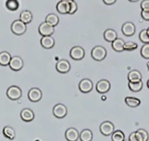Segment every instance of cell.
Segmentation results:
<instances>
[{"instance_id":"37","label":"cell","mask_w":149,"mask_h":141,"mask_svg":"<svg viewBox=\"0 0 149 141\" xmlns=\"http://www.w3.org/2000/svg\"><path fill=\"white\" fill-rule=\"evenodd\" d=\"M141 16L144 20L149 21V11L148 10H142Z\"/></svg>"},{"instance_id":"8","label":"cell","mask_w":149,"mask_h":141,"mask_svg":"<svg viewBox=\"0 0 149 141\" xmlns=\"http://www.w3.org/2000/svg\"><path fill=\"white\" fill-rule=\"evenodd\" d=\"M42 92L40 88L38 87H32L31 89H29V93H28V98L30 102H40L42 98Z\"/></svg>"},{"instance_id":"13","label":"cell","mask_w":149,"mask_h":141,"mask_svg":"<svg viewBox=\"0 0 149 141\" xmlns=\"http://www.w3.org/2000/svg\"><path fill=\"white\" fill-rule=\"evenodd\" d=\"M56 70L60 73H67L70 70V64L67 60H60L56 63Z\"/></svg>"},{"instance_id":"16","label":"cell","mask_w":149,"mask_h":141,"mask_svg":"<svg viewBox=\"0 0 149 141\" xmlns=\"http://www.w3.org/2000/svg\"><path fill=\"white\" fill-rule=\"evenodd\" d=\"M40 45L44 49H51L54 46V39L51 36H42L40 40Z\"/></svg>"},{"instance_id":"39","label":"cell","mask_w":149,"mask_h":141,"mask_svg":"<svg viewBox=\"0 0 149 141\" xmlns=\"http://www.w3.org/2000/svg\"><path fill=\"white\" fill-rule=\"evenodd\" d=\"M130 2H132V3H135V2H137V1H139V0H129Z\"/></svg>"},{"instance_id":"14","label":"cell","mask_w":149,"mask_h":141,"mask_svg":"<svg viewBox=\"0 0 149 141\" xmlns=\"http://www.w3.org/2000/svg\"><path fill=\"white\" fill-rule=\"evenodd\" d=\"M122 31L126 36H132L136 32V26L132 22H126L122 27Z\"/></svg>"},{"instance_id":"4","label":"cell","mask_w":149,"mask_h":141,"mask_svg":"<svg viewBox=\"0 0 149 141\" xmlns=\"http://www.w3.org/2000/svg\"><path fill=\"white\" fill-rule=\"evenodd\" d=\"M100 132L104 136H109L113 134L115 131V126L114 124L110 121H104L100 125Z\"/></svg>"},{"instance_id":"11","label":"cell","mask_w":149,"mask_h":141,"mask_svg":"<svg viewBox=\"0 0 149 141\" xmlns=\"http://www.w3.org/2000/svg\"><path fill=\"white\" fill-rule=\"evenodd\" d=\"M79 89L83 93H89L93 89V82L88 78L82 79L79 83Z\"/></svg>"},{"instance_id":"35","label":"cell","mask_w":149,"mask_h":141,"mask_svg":"<svg viewBox=\"0 0 149 141\" xmlns=\"http://www.w3.org/2000/svg\"><path fill=\"white\" fill-rule=\"evenodd\" d=\"M136 131H137L139 134H141V136H142V140L148 141L149 135H148V133L147 132V130H145V129H143V128H139V129H137Z\"/></svg>"},{"instance_id":"2","label":"cell","mask_w":149,"mask_h":141,"mask_svg":"<svg viewBox=\"0 0 149 141\" xmlns=\"http://www.w3.org/2000/svg\"><path fill=\"white\" fill-rule=\"evenodd\" d=\"M27 26L26 24L20 20H14L11 25V31L16 35H22L26 32Z\"/></svg>"},{"instance_id":"40","label":"cell","mask_w":149,"mask_h":141,"mask_svg":"<svg viewBox=\"0 0 149 141\" xmlns=\"http://www.w3.org/2000/svg\"><path fill=\"white\" fill-rule=\"evenodd\" d=\"M147 86H148V87L149 88V79H148V82H147Z\"/></svg>"},{"instance_id":"43","label":"cell","mask_w":149,"mask_h":141,"mask_svg":"<svg viewBox=\"0 0 149 141\" xmlns=\"http://www.w3.org/2000/svg\"><path fill=\"white\" fill-rule=\"evenodd\" d=\"M62 1H67V2H70V1H71V0H62Z\"/></svg>"},{"instance_id":"29","label":"cell","mask_w":149,"mask_h":141,"mask_svg":"<svg viewBox=\"0 0 149 141\" xmlns=\"http://www.w3.org/2000/svg\"><path fill=\"white\" fill-rule=\"evenodd\" d=\"M125 134L121 130H116L111 134V140L112 141H124Z\"/></svg>"},{"instance_id":"41","label":"cell","mask_w":149,"mask_h":141,"mask_svg":"<svg viewBox=\"0 0 149 141\" xmlns=\"http://www.w3.org/2000/svg\"><path fill=\"white\" fill-rule=\"evenodd\" d=\"M147 67H148V72H149V61L148 62V64H147Z\"/></svg>"},{"instance_id":"45","label":"cell","mask_w":149,"mask_h":141,"mask_svg":"<svg viewBox=\"0 0 149 141\" xmlns=\"http://www.w3.org/2000/svg\"><path fill=\"white\" fill-rule=\"evenodd\" d=\"M148 29V34H149V27L148 28V29Z\"/></svg>"},{"instance_id":"27","label":"cell","mask_w":149,"mask_h":141,"mask_svg":"<svg viewBox=\"0 0 149 141\" xmlns=\"http://www.w3.org/2000/svg\"><path fill=\"white\" fill-rule=\"evenodd\" d=\"M142 87H143V83H142V81H136V82H132V81H129L128 82L129 89L132 92H134V93L140 92L142 89Z\"/></svg>"},{"instance_id":"25","label":"cell","mask_w":149,"mask_h":141,"mask_svg":"<svg viewBox=\"0 0 149 141\" xmlns=\"http://www.w3.org/2000/svg\"><path fill=\"white\" fill-rule=\"evenodd\" d=\"M125 102L128 107H136L141 104V100L133 97H127L125 98Z\"/></svg>"},{"instance_id":"20","label":"cell","mask_w":149,"mask_h":141,"mask_svg":"<svg viewBox=\"0 0 149 141\" xmlns=\"http://www.w3.org/2000/svg\"><path fill=\"white\" fill-rule=\"evenodd\" d=\"M104 39L108 42H113L117 39V33L112 29H107L104 32Z\"/></svg>"},{"instance_id":"21","label":"cell","mask_w":149,"mask_h":141,"mask_svg":"<svg viewBox=\"0 0 149 141\" xmlns=\"http://www.w3.org/2000/svg\"><path fill=\"white\" fill-rule=\"evenodd\" d=\"M124 46H125V41L122 39H120V38H117L113 42H111L112 49L116 51H117V52L123 51H124Z\"/></svg>"},{"instance_id":"31","label":"cell","mask_w":149,"mask_h":141,"mask_svg":"<svg viewBox=\"0 0 149 141\" xmlns=\"http://www.w3.org/2000/svg\"><path fill=\"white\" fill-rule=\"evenodd\" d=\"M141 55L145 59L149 60V43L144 44L141 48Z\"/></svg>"},{"instance_id":"33","label":"cell","mask_w":149,"mask_h":141,"mask_svg":"<svg viewBox=\"0 0 149 141\" xmlns=\"http://www.w3.org/2000/svg\"><path fill=\"white\" fill-rule=\"evenodd\" d=\"M129 140L130 141H143L142 140V136L137 131L133 132L129 135Z\"/></svg>"},{"instance_id":"3","label":"cell","mask_w":149,"mask_h":141,"mask_svg":"<svg viewBox=\"0 0 149 141\" xmlns=\"http://www.w3.org/2000/svg\"><path fill=\"white\" fill-rule=\"evenodd\" d=\"M7 97L10 100H19L22 97V90L18 86H10L7 89Z\"/></svg>"},{"instance_id":"32","label":"cell","mask_w":149,"mask_h":141,"mask_svg":"<svg viewBox=\"0 0 149 141\" xmlns=\"http://www.w3.org/2000/svg\"><path fill=\"white\" fill-rule=\"evenodd\" d=\"M137 48V44L133 42V41H127L125 42V46H124V51H131L136 50Z\"/></svg>"},{"instance_id":"38","label":"cell","mask_w":149,"mask_h":141,"mask_svg":"<svg viewBox=\"0 0 149 141\" xmlns=\"http://www.w3.org/2000/svg\"><path fill=\"white\" fill-rule=\"evenodd\" d=\"M103 2L107 5H111L113 4H115L116 2V0H103Z\"/></svg>"},{"instance_id":"15","label":"cell","mask_w":149,"mask_h":141,"mask_svg":"<svg viewBox=\"0 0 149 141\" xmlns=\"http://www.w3.org/2000/svg\"><path fill=\"white\" fill-rule=\"evenodd\" d=\"M20 118L24 122H31L34 120V113L30 108H24L20 112Z\"/></svg>"},{"instance_id":"26","label":"cell","mask_w":149,"mask_h":141,"mask_svg":"<svg viewBox=\"0 0 149 141\" xmlns=\"http://www.w3.org/2000/svg\"><path fill=\"white\" fill-rule=\"evenodd\" d=\"M45 21L50 24L51 25H53L54 27H55L60 22V19L59 17L55 14V13H49L46 18H45Z\"/></svg>"},{"instance_id":"7","label":"cell","mask_w":149,"mask_h":141,"mask_svg":"<svg viewBox=\"0 0 149 141\" xmlns=\"http://www.w3.org/2000/svg\"><path fill=\"white\" fill-rule=\"evenodd\" d=\"M53 114L57 119H63L67 115V107L62 103H58L53 107Z\"/></svg>"},{"instance_id":"12","label":"cell","mask_w":149,"mask_h":141,"mask_svg":"<svg viewBox=\"0 0 149 141\" xmlns=\"http://www.w3.org/2000/svg\"><path fill=\"white\" fill-rule=\"evenodd\" d=\"M65 137L67 141H77L80 139V134L75 128H69L65 133Z\"/></svg>"},{"instance_id":"10","label":"cell","mask_w":149,"mask_h":141,"mask_svg":"<svg viewBox=\"0 0 149 141\" xmlns=\"http://www.w3.org/2000/svg\"><path fill=\"white\" fill-rule=\"evenodd\" d=\"M95 89H96L98 93H107V92H109V90L111 89V83H110V81L108 80H106V79L100 80L96 83Z\"/></svg>"},{"instance_id":"28","label":"cell","mask_w":149,"mask_h":141,"mask_svg":"<svg viewBox=\"0 0 149 141\" xmlns=\"http://www.w3.org/2000/svg\"><path fill=\"white\" fill-rule=\"evenodd\" d=\"M5 6L10 11H16L19 8V3L18 0H7Z\"/></svg>"},{"instance_id":"36","label":"cell","mask_w":149,"mask_h":141,"mask_svg":"<svg viewBox=\"0 0 149 141\" xmlns=\"http://www.w3.org/2000/svg\"><path fill=\"white\" fill-rule=\"evenodd\" d=\"M142 10H148L149 11V0H143L141 3Z\"/></svg>"},{"instance_id":"19","label":"cell","mask_w":149,"mask_h":141,"mask_svg":"<svg viewBox=\"0 0 149 141\" xmlns=\"http://www.w3.org/2000/svg\"><path fill=\"white\" fill-rule=\"evenodd\" d=\"M11 59H12V56L8 51L0 52V66H2V67L8 66Z\"/></svg>"},{"instance_id":"18","label":"cell","mask_w":149,"mask_h":141,"mask_svg":"<svg viewBox=\"0 0 149 141\" xmlns=\"http://www.w3.org/2000/svg\"><path fill=\"white\" fill-rule=\"evenodd\" d=\"M142 73L137 70H132L127 75V79L129 81H132V82L140 81H142Z\"/></svg>"},{"instance_id":"34","label":"cell","mask_w":149,"mask_h":141,"mask_svg":"<svg viewBox=\"0 0 149 141\" xmlns=\"http://www.w3.org/2000/svg\"><path fill=\"white\" fill-rule=\"evenodd\" d=\"M69 3H70V11H69V14H73V13H74L77 11L78 5H77L76 2L74 0H71Z\"/></svg>"},{"instance_id":"24","label":"cell","mask_w":149,"mask_h":141,"mask_svg":"<svg viewBox=\"0 0 149 141\" xmlns=\"http://www.w3.org/2000/svg\"><path fill=\"white\" fill-rule=\"evenodd\" d=\"M93 134L90 129H83L80 134V140L81 141H92Z\"/></svg>"},{"instance_id":"30","label":"cell","mask_w":149,"mask_h":141,"mask_svg":"<svg viewBox=\"0 0 149 141\" xmlns=\"http://www.w3.org/2000/svg\"><path fill=\"white\" fill-rule=\"evenodd\" d=\"M139 39L144 44H148L149 43V34L148 32V29H142L139 34Z\"/></svg>"},{"instance_id":"17","label":"cell","mask_w":149,"mask_h":141,"mask_svg":"<svg viewBox=\"0 0 149 141\" xmlns=\"http://www.w3.org/2000/svg\"><path fill=\"white\" fill-rule=\"evenodd\" d=\"M56 10L58 13H61V14H66L69 13L70 11V3L67 1H62L61 0L57 5H56Z\"/></svg>"},{"instance_id":"23","label":"cell","mask_w":149,"mask_h":141,"mask_svg":"<svg viewBox=\"0 0 149 141\" xmlns=\"http://www.w3.org/2000/svg\"><path fill=\"white\" fill-rule=\"evenodd\" d=\"M3 134L4 135V137H6L7 139L13 140L15 136H16V132L14 130V128L11 126H5L3 129Z\"/></svg>"},{"instance_id":"44","label":"cell","mask_w":149,"mask_h":141,"mask_svg":"<svg viewBox=\"0 0 149 141\" xmlns=\"http://www.w3.org/2000/svg\"><path fill=\"white\" fill-rule=\"evenodd\" d=\"M124 141H130V140H129V139L128 140H126V139H125V140H124Z\"/></svg>"},{"instance_id":"1","label":"cell","mask_w":149,"mask_h":141,"mask_svg":"<svg viewBox=\"0 0 149 141\" xmlns=\"http://www.w3.org/2000/svg\"><path fill=\"white\" fill-rule=\"evenodd\" d=\"M91 57L95 60L102 61L107 57V51L105 47L102 46H96L93 47V49L91 50Z\"/></svg>"},{"instance_id":"6","label":"cell","mask_w":149,"mask_h":141,"mask_svg":"<svg viewBox=\"0 0 149 141\" xmlns=\"http://www.w3.org/2000/svg\"><path fill=\"white\" fill-rule=\"evenodd\" d=\"M70 58L74 60H81L85 56V50L79 46L72 47L70 51Z\"/></svg>"},{"instance_id":"22","label":"cell","mask_w":149,"mask_h":141,"mask_svg":"<svg viewBox=\"0 0 149 141\" xmlns=\"http://www.w3.org/2000/svg\"><path fill=\"white\" fill-rule=\"evenodd\" d=\"M19 20L23 21L24 23H25L26 25L29 24V23H31V21L33 20V13H31V11H29V10H24L20 13Z\"/></svg>"},{"instance_id":"42","label":"cell","mask_w":149,"mask_h":141,"mask_svg":"<svg viewBox=\"0 0 149 141\" xmlns=\"http://www.w3.org/2000/svg\"><path fill=\"white\" fill-rule=\"evenodd\" d=\"M106 99V97L104 96V97H102V100H105Z\"/></svg>"},{"instance_id":"5","label":"cell","mask_w":149,"mask_h":141,"mask_svg":"<svg viewBox=\"0 0 149 141\" xmlns=\"http://www.w3.org/2000/svg\"><path fill=\"white\" fill-rule=\"evenodd\" d=\"M54 32V27L46 21L43 22L39 26V33L42 36H49L52 35Z\"/></svg>"},{"instance_id":"9","label":"cell","mask_w":149,"mask_h":141,"mask_svg":"<svg viewBox=\"0 0 149 141\" xmlns=\"http://www.w3.org/2000/svg\"><path fill=\"white\" fill-rule=\"evenodd\" d=\"M8 66L11 70H13L14 72H19L24 67V60L20 56L15 55V56L12 57Z\"/></svg>"}]
</instances>
